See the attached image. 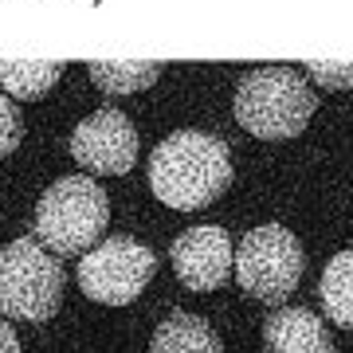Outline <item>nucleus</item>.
I'll return each mask as SVG.
<instances>
[{
  "label": "nucleus",
  "mask_w": 353,
  "mask_h": 353,
  "mask_svg": "<svg viewBox=\"0 0 353 353\" xmlns=\"http://www.w3.org/2000/svg\"><path fill=\"white\" fill-rule=\"evenodd\" d=\"M232 181V153L216 134L176 130L150 157L153 196L176 212H196L212 204Z\"/></svg>",
  "instance_id": "f257e3e1"
},
{
  "label": "nucleus",
  "mask_w": 353,
  "mask_h": 353,
  "mask_svg": "<svg viewBox=\"0 0 353 353\" xmlns=\"http://www.w3.org/2000/svg\"><path fill=\"white\" fill-rule=\"evenodd\" d=\"M318 94L303 71L259 67L248 71L236 87V122L263 141H283L303 134L314 118Z\"/></svg>",
  "instance_id": "f03ea898"
},
{
  "label": "nucleus",
  "mask_w": 353,
  "mask_h": 353,
  "mask_svg": "<svg viewBox=\"0 0 353 353\" xmlns=\"http://www.w3.org/2000/svg\"><path fill=\"white\" fill-rule=\"evenodd\" d=\"M36 240L55 255L90 252L110 224V201L94 176H59L36 204Z\"/></svg>",
  "instance_id": "7ed1b4c3"
},
{
  "label": "nucleus",
  "mask_w": 353,
  "mask_h": 353,
  "mask_svg": "<svg viewBox=\"0 0 353 353\" xmlns=\"http://www.w3.org/2000/svg\"><path fill=\"white\" fill-rule=\"evenodd\" d=\"M63 263L36 236L0 248V314L16 322H43L63 303Z\"/></svg>",
  "instance_id": "20e7f679"
},
{
  "label": "nucleus",
  "mask_w": 353,
  "mask_h": 353,
  "mask_svg": "<svg viewBox=\"0 0 353 353\" xmlns=\"http://www.w3.org/2000/svg\"><path fill=\"white\" fill-rule=\"evenodd\" d=\"M303 243L279 224L252 228L236 248V283L259 303H283L303 279Z\"/></svg>",
  "instance_id": "39448f33"
},
{
  "label": "nucleus",
  "mask_w": 353,
  "mask_h": 353,
  "mask_svg": "<svg viewBox=\"0 0 353 353\" xmlns=\"http://www.w3.org/2000/svg\"><path fill=\"white\" fill-rule=\"evenodd\" d=\"M157 255L134 236H110L79 259V287L87 299L106 306H126L150 287Z\"/></svg>",
  "instance_id": "423d86ee"
},
{
  "label": "nucleus",
  "mask_w": 353,
  "mask_h": 353,
  "mask_svg": "<svg viewBox=\"0 0 353 353\" xmlns=\"http://www.w3.org/2000/svg\"><path fill=\"white\" fill-rule=\"evenodd\" d=\"M71 157L94 176H122L138 161V130L122 110H94L71 134Z\"/></svg>",
  "instance_id": "0eeeda50"
},
{
  "label": "nucleus",
  "mask_w": 353,
  "mask_h": 353,
  "mask_svg": "<svg viewBox=\"0 0 353 353\" xmlns=\"http://www.w3.org/2000/svg\"><path fill=\"white\" fill-rule=\"evenodd\" d=\"M173 271L176 279L185 283L196 294H208V290L224 287L232 267H236V248H232V236L216 224H201L189 228L173 240Z\"/></svg>",
  "instance_id": "6e6552de"
},
{
  "label": "nucleus",
  "mask_w": 353,
  "mask_h": 353,
  "mask_svg": "<svg viewBox=\"0 0 353 353\" xmlns=\"http://www.w3.org/2000/svg\"><path fill=\"white\" fill-rule=\"evenodd\" d=\"M263 345L267 353H330L334 350L322 318L314 310H306V306H279L275 314H267Z\"/></svg>",
  "instance_id": "1a4fd4ad"
},
{
  "label": "nucleus",
  "mask_w": 353,
  "mask_h": 353,
  "mask_svg": "<svg viewBox=\"0 0 353 353\" xmlns=\"http://www.w3.org/2000/svg\"><path fill=\"white\" fill-rule=\"evenodd\" d=\"M150 353H224L216 330L196 314H185V310H173L161 326L153 330Z\"/></svg>",
  "instance_id": "9d476101"
},
{
  "label": "nucleus",
  "mask_w": 353,
  "mask_h": 353,
  "mask_svg": "<svg viewBox=\"0 0 353 353\" xmlns=\"http://www.w3.org/2000/svg\"><path fill=\"white\" fill-rule=\"evenodd\" d=\"M318 299L330 322L341 330H353V252H338L318 279Z\"/></svg>",
  "instance_id": "9b49d317"
},
{
  "label": "nucleus",
  "mask_w": 353,
  "mask_h": 353,
  "mask_svg": "<svg viewBox=\"0 0 353 353\" xmlns=\"http://www.w3.org/2000/svg\"><path fill=\"white\" fill-rule=\"evenodd\" d=\"M59 79H63V63H43V59L0 63V90H4L8 99L36 102V99H43Z\"/></svg>",
  "instance_id": "f8f14e48"
},
{
  "label": "nucleus",
  "mask_w": 353,
  "mask_h": 353,
  "mask_svg": "<svg viewBox=\"0 0 353 353\" xmlns=\"http://www.w3.org/2000/svg\"><path fill=\"white\" fill-rule=\"evenodd\" d=\"M90 79L102 94H138L161 79V63H90Z\"/></svg>",
  "instance_id": "ddd939ff"
},
{
  "label": "nucleus",
  "mask_w": 353,
  "mask_h": 353,
  "mask_svg": "<svg viewBox=\"0 0 353 353\" xmlns=\"http://www.w3.org/2000/svg\"><path fill=\"white\" fill-rule=\"evenodd\" d=\"M24 138V122H20V110H16V102L0 90V157H8V153L20 145Z\"/></svg>",
  "instance_id": "4468645a"
},
{
  "label": "nucleus",
  "mask_w": 353,
  "mask_h": 353,
  "mask_svg": "<svg viewBox=\"0 0 353 353\" xmlns=\"http://www.w3.org/2000/svg\"><path fill=\"white\" fill-rule=\"evenodd\" d=\"M303 75L310 83H322V87H353V63H306Z\"/></svg>",
  "instance_id": "2eb2a0df"
},
{
  "label": "nucleus",
  "mask_w": 353,
  "mask_h": 353,
  "mask_svg": "<svg viewBox=\"0 0 353 353\" xmlns=\"http://www.w3.org/2000/svg\"><path fill=\"white\" fill-rule=\"evenodd\" d=\"M0 353H24L20 350V338H16V330L0 318Z\"/></svg>",
  "instance_id": "dca6fc26"
}]
</instances>
